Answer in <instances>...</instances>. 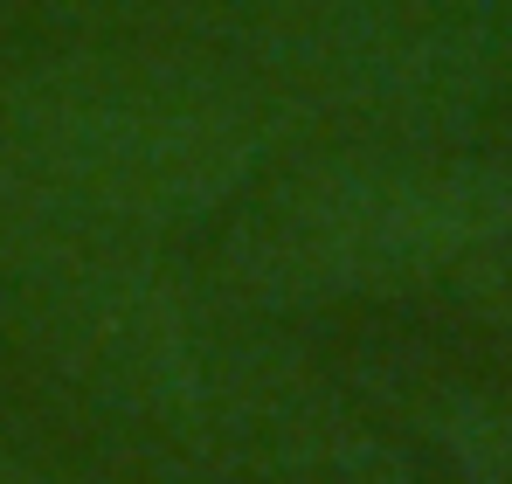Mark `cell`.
<instances>
[{
  "label": "cell",
  "instance_id": "7a4b0ae2",
  "mask_svg": "<svg viewBox=\"0 0 512 484\" xmlns=\"http://www.w3.org/2000/svg\"><path fill=\"white\" fill-rule=\"evenodd\" d=\"M512 194V153L478 132L312 139L208 229V270L250 312L450 291Z\"/></svg>",
  "mask_w": 512,
  "mask_h": 484
},
{
  "label": "cell",
  "instance_id": "277c9868",
  "mask_svg": "<svg viewBox=\"0 0 512 484\" xmlns=\"http://www.w3.org/2000/svg\"><path fill=\"white\" fill-rule=\"evenodd\" d=\"M457 291H464L478 312H492L499 325H512V194H506V208H499V222H492V236H485V249H478L471 270L457 277Z\"/></svg>",
  "mask_w": 512,
  "mask_h": 484
},
{
  "label": "cell",
  "instance_id": "3957f363",
  "mask_svg": "<svg viewBox=\"0 0 512 484\" xmlns=\"http://www.w3.org/2000/svg\"><path fill=\"white\" fill-rule=\"evenodd\" d=\"M312 139L478 132L512 104V0H90Z\"/></svg>",
  "mask_w": 512,
  "mask_h": 484
},
{
  "label": "cell",
  "instance_id": "6da1fadb",
  "mask_svg": "<svg viewBox=\"0 0 512 484\" xmlns=\"http://www.w3.org/2000/svg\"><path fill=\"white\" fill-rule=\"evenodd\" d=\"M298 153L236 77L146 28L49 0L0 21V194L139 236L215 229Z\"/></svg>",
  "mask_w": 512,
  "mask_h": 484
}]
</instances>
